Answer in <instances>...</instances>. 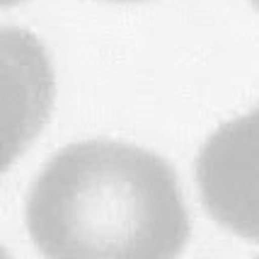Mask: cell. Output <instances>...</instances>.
<instances>
[{
	"instance_id": "obj_1",
	"label": "cell",
	"mask_w": 259,
	"mask_h": 259,
	"mask_svg": "<svg viewBox=\"0 0 259 259\" xmlns=\"http://www.w3.org/2000/svg\"><path fill=\"white\" fill-rule=\"evenodd\" d=\"M27 223L49 257L177 254L187 240L172 169L114 141L61 150L32 187Z\"/></svg>"
},
{
	"instance_id": "obj_2",
	"label": "cell",
	"mask_w": 259,
	"mask_h": 259,
	"mask_svg": "<svg viewBox=\"0 0 259 259\" xmlns=\"http://www.w3.org/2000/svg\"><path fill=\"white\" fill-rule=\"evenodd\" d=\"M203 192L221 223L259 237V109L226 126L203 153Z\"/></svg>"
},
{
	"instance_id": "obj_3",
	"label": "cell",
	"mask_w": 259,
	"mask_h": 259,
	"mask_svg": "<svg viewBox=\"0 0 259 259\" xmlns=\"http://www.w3.org/2000/svg\"><path fill=\"white\" fill-rule=\"evenodd\" d=\"M249 3H252V8H254V10L259 12V0H249Z\"/></svg>"
}]
</instances>
